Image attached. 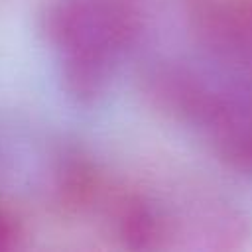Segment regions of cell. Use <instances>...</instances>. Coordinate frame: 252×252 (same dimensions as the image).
Instances as JSON below:
<instances>
[{"label": "cell", "mask_w": 252, "mask_h": 252, "mask_svg": "<svg viewBox=\"0 0 252 252\" xmlns=\"http://www.w3.org/2000/svg\"><path fill=\"white\" fill-rule=\"evenodd\" d=\"M116 228L128 248H152L161 236V219L154 205L140 197H130L116 213Z\"/></svg>", "instance_id": "6da1fadb"}, {"label": "cell", "mask_w": 252, "mask_h": 252, "mask_svg": "<svg viewBox=\"0 0 252 252\" xmlns=\"http://www.w3.org/2000/svg\"><path fill=\"white\" fill-rule=\"evenodd\" d=\"M22 226L18 219L4 207H0V252H8L20 246Z\"/></svg>", "instance_id": "7a4b0ae2"}]
</instances>
